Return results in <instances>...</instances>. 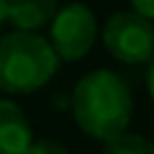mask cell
<instances>
[{
	"label": "cell",
	"instance_id": "1",
	"mask_svg": "<svg viewBox=\"0 0 154 154\" xmlns=\"http://www.w3.org/2000/svg\"><path fill=\"white\" fill-rule=\"evenodd\" d=\"M72 113L77 126L98 141L118 136L128 128L134 116V98L126 80L110 69H93L72 93Z\"/></svg>",
	"mask_w": 154,
	"mask_h": 154
},
{
	"label": "cell",
	"instance_id": "2",
	"mask_svg": "<svg viewBox=\"0 0 154 154\" xmlns=\"http://www.w3.org/2000/svg\"><path fill=\"white\" fill-rule=\"evenodd\" d=\"M59 67V57L36 31H13L0 38V90L28 95L41 90Z\"/></svg>",
	"mask_w": 154,
	"mask_h": 154
},
{
	"label": "cell",
	"instance_id": "3",
	"mask_svg": "<svg viewBox=\"0 0 154 154\" xmlns=\"http://www.w3.org/2000/svg\"><path fill=\"white\" fill-rule=\"evenodd\" d=\"M103 44L123 64H149L154 57V26L136 11H118L103 26Z\"/></svg>",
	"mask_w": 154,
	"mask_h": 154
},
{
	"label": "cell",
	"instance_id": "4",
	"mask_svg": "<svg viewBox=\"0 0 154 154\" xmlns=\"http://www.w3.org/2000/svg\"><path fill=\"white\" fill-rule=\"evenodd\" d=\"M98 18L85 3H67L57 8L49 23V44L64 62L82 59L95 44Z\"/></svg>",
	"mask_w": 154,
	"mask_h": 154
},
{
	"label": "cell",
	"instance_id": "5",
	"mask_svg": "<svg viewBox=\"0 0 154 154\" xmlns=\"http://www.w3.org/2000/svg\"><path fill=\"white\" fill-rule=\"evenodd\" d=\"M33 141L31 123L13 100L0 98V154H26Z\"/></svg>",
	"mask_w": 154,
	"mask_h": 154
},
{
	"label": "cell",
	"instance_id": "6",
	"mask_svg": "<svg viewBox=\"0 0 154 154\" xmlns=\"http://www.w3.org/2000/svg\"><path fill=\"white\" fill-rule=\"evenodd\" d=\"M59 0H8V21L18 31H38L51 23Z\"/></svg>",
	"mask_w": 154,
	"mask_h": 154
},
{
	"label": "cell",
	"instance_id": "7",
	"mask_svg": "<svg viewBox=\"0 0 154 154\" xmlns=\"http://www.w3.org/2000/svg\"><path fill=\"white\" fill-rule=\"evenodd\" d=\"M105 149L103 154H154V141H149L146 136H139V134H118V136L103 141Z\"/></svg>",
	"mask_w": 154,
	"mask_h": 154
},
{
	"label": "cell",
	"instance_id": "8",
	"mask_svg": "<svg viewBox=\"0 0 154 154\" xmlns=\"http://www.w3.org/2000/svg\"><path fill=\"white\" fill-rule=\"evenodd\" d=\"M26 154H67V149L62 141H54V139H36L28 144Z\"/></svg>",
	"mask_w": 154,
	"mask_h": 154
},
{
	"label": "cell",
	"instance_id": "9",
	"mask_svg": "<svg viewBox=\"0 0 154 154\" xmlns=\"http://www.w3.org/2000/svg\"><path fill=\"white\" fill-rule=\"evenodd\" d=\"M128 3H131V8L139 13V16L154 21V0H128Z\"/></svg>",
	"mask_w": 154,
	"mask_h": 154
},
{
	"label": "cell",
	"instance_id": "10",
	"mask_svg": "<svg viewBox=\"0 0 154 154\" xmlns=\"http://www.w3.org/2000/svg\"><path fill=\"white\" fill-rule=\"evenodd\" d=\"M146 88H149V95L154 100V57L149 59V69H146Z\"/></svg>",
	"mask_w": 154,
	"mask_h": 154
},
{
	"label": "cell",
	"instance_id": "11",
	"mask_svg": "<svg viewBox=\"0 0 154 154\" xmlns=\"http://www.w3.org/2000/svg\"><path fill=\"white\" fill-rule=\"evenodd\" d=\"M8 21V0H0V28Z\"/></svg>",
	"mask_w": 154,
	"mask_h": 154
}]
</instances>
